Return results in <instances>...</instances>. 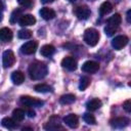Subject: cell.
<instances>
[{"mask_svg": "<svg viewBox=\"0 0 131 131\" xmlns=\"http://www.w3.org/2000/svg\"><path fill=\"white\" fill-rule=\"evenodd\" d=\"M28 72H29V75H30L31 79H33V80H41L47 75L48 69H47V66L44 62L36 60V61L30 63Z\"/></svg>", "mask_w": 131, "mask_h": 131, "instance_id": "obj_1", "label": "cell"}, {"mask_svg": "<svg viewBox=\"0 0 131 131\" xmlns=\"http://www.w3.org/2000/svg\"><path fill=\"white\" fill-rule=\"evenodd\" d=\"M83 38H84V41L87 45L95 46L98 43V40H99V33L95 29L89 28V29L85 30Z\"/></svg>", "mask_w": 131, "mask_h": 131, "instance_id": "obj_2", "label": "cell"}, {"mask_svg": "<svg viewBox=\"0 0 131 131\" xmlns=\"http://www.w3.org/2000/svg\"><path fill=\"white\" fill-rule=\"evenodd\" d=\"M15 62V55L11 50H5L2 55V64L3 68H10Z\"/></svg>", "mask_w": 131, "mask_h": 131, "instance_id": "obj_3", "label": "cell"}, {"mask_svg": "<svg viewBox=\"0 0 131 131\" xmlns=\"http://www.w3.org/2000/svg\"><path fill=\"white\" fill-rule=\"evenodd\" d=\"M19 102L26 106H41L44 103L42 100L35 98V97H32V96H28V95L21 96L19 99Z\"/></svg>", "mask_w": 131, "mask_h": 131, "instance_id": "obj_4", "label": "cell"}, {"mask_svg": "<svg viewBox=\"0 0 131 131\" xmlns=\"http://www.w3.org/2000/svg\"><path fill=\"white\" fill-rule=\"evenodd\" d=\"M61 124H60V118L57 116H51L48 120V122L44 125V129L46 130H57L61 129Z\"/></svg>", "mask_w": 131, "mask_h": 131, "instance_id": "obj_5", "label": "cell"}, {"mask_svg": "<svg viewBox=\"0 0 131 131\" xmlns=\"http://www.w3.org/2000/svg\"><path fill=\"white\" fill-rule=\"evenodd\" d=\"M128 38L124 35H119L117 37H115L113 40H112V46L116 49V50H120L122 49L123 47H125L128 43Z\"/></svg>", "mask_w": 131, "mask_h": 131, "instance_id": "obj_6", "label": "cell"}, {"mask_svg": "<svg viewBox=\"0 0 131 131\" xmlns=\"http://www.w3.org/2000/svg\"><path fill=\"white\" fill-rule=\"evenodd\" d=\"M37 47H38V43H37L36 41H28V42H26L25 44L21 45L20 51H21L24 54L30 55V54L35 53Z\"/></svg>", "mask_w": 131, "mask_h": 131, "instance_id": "obj_7", "label": "cell"}, {"mask_svg": "<svg viewBox=\"0 0 131 131\" xmlns=\"http://www.w3.org/2000/svg\"><path fill=\"white\" fill-rule=\"evenodd\" d=\"M99 70V64L96 61L93 60H87L82 64V71L88 74H93L96 73Z\"/></svg>", "mask_w": 131, "mask_h": 131, "instance_id": "obj_8", "label": "cell"}, {"mask_svg": "<svg viewBox=\"0 0 131 131\" xmlns=\"http://www.w3.org/2000/svg\"><path fill=\"white\" fill-rule=\"evenodd\" d=\"M130 120L126 117H117L113 120L110 121V124L113 128H117V129H120V128H124L126 127L128 124H129Z\"/></svg>", "mask_w": 131, "mask_h": 131, "instance_id": "obj_9", "label": "cell"}, {"mask_svg": "<svg viewBox=\"0 0 131 131\" xmlns=\"http://www.w3.org/2000/svg\"><path fill=\"white\" fill-rule=\"evenodd\" d=\"M61 66L62 68L69 71H75L78 67V63H77V60L73 56H66L61 60Z\"/></svg>", "mask_w": 131, "mask_h": 131, "instance_id": "obj_10", "label": "cell"}, {"mask_svg": "<svg viewBox=\"0 0 131 131\" xmlns=\"http://www.w3.org/2000/svg\"><path fill=\"white\" fill-rule=\"evenodd\" d=\"M90 8H88V6L86 5H81L78 6L75 10V14L79 19H87L90 16Z\"/></svg>", "mask_w": 131, "mask_h": 131, "instance_id": "obj_11", "label": "cell"}, {"mask_svg": "<svg viewBox=\"0 0 131 131\" xmlns=\"http://www.w3.org/2000/svg\"><path fill=\"white\" fill-rule=\"evenodd\" d=\"M63 122L66 123V125H68L70 128H77L79 125V119L78 116L75 114H70L68 116H66L63 118Z\"/></svg>", "mask_w": 131, "mask_h": 131, "instance_id": "obj_12", "label": "cell"}, {"mask_svg": "<svg viewBox=\"0 0 131 131\" xmlns=\"http://www.w3.org/2000/svg\"><path fill=\"white\" fill-rule=\"evenodd\" d=\"M39 13H40L41 17L43 19H45V20H49V19H52V18L55 17V11L53 9L49 8V7H43V8H41L40 11H39Z\"/></svg>", "mask_w": 131, "mask_h": 131, "instance_id": "obj_13", "label": "cell"}, {"mask_svg": "<svg viewBox=\"0 0 131 131\" xmlns=\"http://www.w3.org/2000/svg\"><path fill=\"white\" fill-rule=\"evenodd\" d=\"M19 25L23 27H27V26H33L36 23V18L34 15L32 14H23L20 19H19Z\"/></svg>", "mask_w": 131, "mask_h": 131, "instance_id": "obj_14", "label": "cell"}, {"mask_svg": "<svg viewBox=\"0 0 131 131\" xmlns=\"http://www.w3.org/2000/svg\"><path fill=\"white\" fill-rule=\"evenodd\" d=\"M121 21H122V17H121V15H120L119 13H115V14H113L111 17L107 18V25H106V26L117 29V28L120 26Z\"/></svg>", "mask_w": 131, "mask_h": 131, "instance_id": "obj_15", "label": "cell"}, {"mask_svg": "<svg viewBox=\"0 0 131 131\" xmlns=\"http://www.w3.org/2000/svg\"><path fill=\"white\" fill-rule=\"evenodd\" d=\"M13 34L9 28H2L0 30V39L2 42H9L12 40Z\"/></svg>", "mask_w": 131, "mask_h": 131, "instance_id": "obj_16", "label": "cell"}, {"mask_svg": "<svg viewBox=\"0 0 131 131\" xmlns=\"http://www.w3.org/2000/svg\"><path fill=\"white\" fill-rule=\"evenodd\" d=\"M101 104H102V102H101L100 99H98V98H93V99L89 100V101L86 103V107H87L88 111L94 112V111L98 110V108L101 106Z\"/></svg>", "mask_w": 131, "mask_h": 131, "instance_id": "obj_17", "label": "cell"}, {"mask_svg": "<svg viewBox=\"0 0 131 131\" xmlns=\"http://www.w3.org/2000/svg\"><path fill=\"white\" fill-rule=\"evenodd\" d=\"M11 81L15 85H20L25 81V75L20 71H14L11 74Z\"/></svg>", "mask_w": 131, "mask_h": 131, "instance_id": "obj_18", "label": "cell"}, {"mask_svg": "<svg viewBox=\"0 0 131 131\" xmlns=\"http://www.w3.org/2000/svg\"><path fill=\"white\" fill-rule=\"evenodd\" d=\"M1 124H2L3 127H5L7 129H14V128L17 127L16 121L13 118H8V117L3 118L2 121H1Z\"/></svg>", "mask_w": 131, "mask_h": 131, "instance_id": "obj_19", "label": "cell"}, {"mask_svg": "<svg viewBox=\"0 0 131 131\" xmlns=\"http://www.w3.org/2000/svg\"><path fill=\"white\" fill-rule=\"evenodd\" d=\"M55 51V48L50 45V44H46V45H43L41 47V50H40V54L45 56V57H49L51 56Z\"/></svg>", "mask_w": 131, "mask_h": 131, "instance_id": "obj_20", "label": "cell"}, {"mask_svg": "<svg viewBox=\"0 0 131 131\" xmlns=\"http://www.w3.org/2000/svg\"><path fill=\"white\" fill-rule=\"evenodd\" d=\"M112 10H113V5H112V3L108 2V1L103 2V3L99 6V14H100V15H105V14L110 13Z\"/></svg>", "mask_w": 131, "mask_h": 131, "instance_id": "obj_21", "label": "cell"}, {"mask_svg": "<svg viewBox=\"0 0 131 131\" xmlns=\"http://www.w3.org/2000/svg\"><path fill=\"white\" fill-rule=\"evenodd\" d=\"M25 116H26L25 111L21 110V108H15V110H13V112H12V118H13L16 122H21V121L25 119Z\"/></svg>", "mask_w": 131, "mask_h": 131, "instance_id": "obj_22", "label": "cell"}, {"mask_svg": "<svg viewBox=\"0 0 131 131\" xmlns=\"http://www.w3.org/2000/svg\"><path fill=\"white\" fill-rule=\"evenodd\" d=\"M75 100H76V97L74 94H64L59 98V102L61 104H71Z\"/></svg>", "mask_w": 131, "mask_h": 131, "instance_id": "obj_23", "label": "cell"}, {"mask_svg": "<svg viewBox=\"0 0 131 131\" xmlns=\"http://www.w3.org/2000/svg\"><path fill=\"white\" fill-rule=\"evenodd\" d=\"M35 91L37 92H41V93H46V92H51L52 91V87L47 85V84H37L35 87H34Z\"/></svg>", "mask_w": 131, "mask_h": 131, "instance_id": "obj_24", "label": "cell"}, {"mask_svg": "<svg viewBox=\"0 0 131 131\" xmlns=\"http://www.w3.org/2000/svg\"><path fill=\"white\" fill-rule=\"evenodd\" d=\"M21 10L19 8H16L14 9L12 12H11V15H10V24H15L16 21H19L20 17H21Z\"/></svg>", "mask_w": 131, "mask_h": 131, "instance_id": "obj_25", "label": "cell"}, {"mask_svg": "<svg viewBox=\"0 0 131 131\" xmlns=\"http://www.w3.org/2000/svg\"><path fill=\"white\" fill-rule=\"evenodd\" d=\"M89 85H90V79H89L88 77H86V76L81 77V79H80V84H79V89H80L81 91H83V90H85Z\"/></svg>", "mask_w": 131, "mask_h": 131, "instance_id": "obj_26", "label": "cell"}, {"mask_svg": "<svg viewBox=\"0 0 131 131\" xmlns=\"http://www.w3.org/2000/svg\"><path fill=\"white\" fill-rule=\"evenodd\" d=\"M83 120L89 124V125H95L96 124V120H95V117L91 114V113H85L83 115Z\"/></svg>", "mask_w": 131, "mask_h": 131, "instance_id": "obj_27", "label": "cell"}, {"mask_svg": "<svg viewBox=\"0 0 131 131\" xmlns=\"http://www.w3.org/2000/svg\"><path fill=\"white\" fill-rule=\"evenodd\" d=\"M17 35H18V38H20V39H29V38L32 37V32L30 30L25 29V30L18 31V34Z\"/></svg>", "mask_w": 131, "mask_h": 131, "instance_id": "obj_28", "label": "cell"}, {"mask_svg": "<svg viewBox=\"0 0 131 131\" xmlns=\"http://www.w3.org/2000/svg\"><path fill=\"white\" fill-rule=\"evenodd\" d=\"M116 31H117V29H115V28H112V27H108V26H105V28H104V32H105V35H107V36H113L115 33H116Z\"/></svg>", "mask_w": 131, "mask_h": 131, "instance_id": "obj_29", "label": "cell"}, {"mask_svg": "<svg viewBox=\"0 0 131 131\" xmlns=\"http://www.w3.org/2000/svg\"><path fill=\"white\" fill-rule=\"evenodd\" d=\"M123 108H124L127 113H131V99H127L126 101H124V103H123Z\"/></svg>", "mask_w": 131, "mask_h": 131, "instance_id": "obj_30", "label": "cell"}, {"mask_svg": "<svg viewBox=\"0 0 131 131\" xmlns=\"http://www.w3.org/2000/svg\"><path fill=\"white\" fill-rule=\"evenodd\" d=\"M32 1L33 0H17V3L24 7H29V6H31Z\"/></svg>", "mask_w": 131, "mask_h": 131, "instance_id": "obj_31", "label": "cell"}, {"mask_svg": "<svg viewBox=\"0 0 131 131\" xmlns=\"http://www.w3.org/2000/svg\"><path fill=\"white\" fill-rule=\"evenodd\" d=\"M126 19L128 23H131V9L127 11V14H126Z\"/></svg>", "mask_w": 131, "mask_h": 131, "instance_id": "obj_32", "label": "cell"}, {"mask_svg": "<svg viewBox=\"0 0 131 131\" xmlns=\"http://www.w3.org/2000/svg\"><path fill=\"white\" fill-rule=\"evenodd\" d=\"M27 113H28V116H29L30 118H34V117H35V115H36V114H35V112H34L33 110H29Z\"/></svg>", "mask_w": 131, "mask_h": 131, "instance_id": "obj_33", "label": "cell"}, {"mask_svg": "<svg viewBox=\"0 0 131 131\" xmlns=\"http://www.w3.org/2000/svg\"><path fill=\"white\" fill-rule=\"evenodd\" d=\"M54 0H41V2L42 3H44V4H46V3H51V2H53Z\"/></svg>", "mask_w": 131, "mask_h": 131, "instance_id": "obj_34", "label": "cell"}, {"mask_svg": "<svg viewBox=\"0 0 131 131\" xmlns=\"http://www.w3.org/2000/svg\"><path fill=\"white\" fill-rule=\"evenodd\" d=\"M25 130H33L32 128H23V131H25Z\"/></svg>", "mask_w": 131, "mask_h": 131, "instance_id": "obj_35", "label": "cell"}, {"mask_svg": "<svg viewBox=\"0 0 131 131\" xmlns=\"http://www.w3.org/2000/svg\"><path fill=\"white\" fill-rule=\"evenodd\" d=\"M68 1H70V2H74V1H76V0H68Z\"/></svg>", "mask_w": 131, "mask_h": 131, "instance_id": "obj_36", "label": "cell"}, {"mask_svg": "<svg viewBox=\"0 0 131 131\" xmlns=\"http://www.w3.org/2000/svg\"><path fill=\"white\" fill-rule=\"evenodd\" d=\"M128 85H129V86H130V87H131V81H130V82H129V83H128Z\"/></svg>", "mask_w": 131, "mask_h": 131, "instance_id": "obj_37", "label": "cell"}, {"mask_svg": "<svg viewBox=\"0 0 131 131\" xmlns=\"http://www.w3.org/2000/svg\"><path fill=\"white\" fill-rule=\"evenodd\" d=\"M90 1H95V0H90Z\"/></svg>", "mask_w": 131, "mask_h": 131, "instance_id": "obj_38", "label": "cell"}]
</instances>
